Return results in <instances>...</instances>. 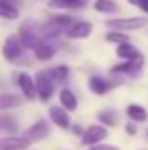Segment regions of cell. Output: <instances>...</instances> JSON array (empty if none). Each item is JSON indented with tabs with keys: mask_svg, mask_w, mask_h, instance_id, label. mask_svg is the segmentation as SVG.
<instances>
[{
	"mask_svg": "<svg viewBox=\"0 0 148 150\" xmlns=\"http://www.w3.org/2000/svg\"><path fill=\"white\" fill-rule=\"evenodd\" d=\"M34 88H36V99L42 103H48L55 93V82L49 78L48 70H40L34 76Z\"/></svg>",
	"mask_w": 148,
	"mask_h": 150,
	"instance_id": "6da1fadb",
	"label": "cell"
},
{
	"mask_svg": "<svg viewBox=\"0 0 148 150\" xmlns=\"http://www.w3.org/2000/svg\"><path fill=\"white\" fill-rule=\"evenodd\" d=\"M15 36L19 38V42H21V46L25 50H32L34 46L42 40L40 33H38V25L32 23V21H25L23 23V25L19 27V30H17Z\"/></svg>",
	"mask_w": 148,
	"mask_h": 150,
	"instance_id": "7a4b0ae2",
	"label": "cell"
},
{
	"mask_svg": "<svg viewBox=\"0 0 148 150\" xmlns=\"http://www.w3.org/2000/svg\"><path fill=\"white\" fill-rule=\"evenodd\" d=\"M104 25L112 30H120V33H127V30H137L148 25V19L144 17H118V19H106Z\"/></svg>",
	"mask_w": 148,
	"mask_h": 150,
	"instance_id": "3957f363",
	"label": "cell"
},
{
	"mask_svg": "<svg viewBox=\"0 0 148 150\" xmlns=\"http://www.w3.org/2000/svg\"><path fill=\"white\" fill-rule=\"evenodd\" d=\"M23 53H25V48L21 46V42H19V38L15 36V34H11V36H8L6 40H4L2 57L6 59L8 63H17V61H21Z\"/></svg>",
	"mask_w": 148,
	"mask_h": 150,
	"instance_id": "277c9868",
	"label": "cell"
},
{
	"mask_svg": "<svg viewBox=\"0 0 148 150\" xmlns=\"http://www.w3.org/2000/svg\"><path fill=\"white\" fill-rule=\"evenodd\" d=\"M15 84H17L21 97L25 101H34L36 99V88H34V78L29 72H17L15 74Z\"/></svg>",
	"mask_w": 148,
	"mask_h": 150,
	"instance_id": "5b68a950",
	"label": "cell"
},
{
	"mask_svg": "<svg viewBox=\"0 0 148 150\" xmlns=\"http://www.w3.org/2000/svg\"><path fill=\"white\" fill-rule=\"evenodd\" d=\"M21 135L25 137L29 143H38V141H44L46 137L49 135V125L44 118H40V120H36L30 127H27Z\"/></svg>",
	"mask_w": 148,
	"mask_h": 150,
	"instance_id": "8992f818",
	"label": "cell"
},
{
	"mask_svg": "<svg viewBox=\"0 0 148 150\" xmlns=\"http://www.w3.org/2000/svg\"><path fill=\"white\" fill-rule=\"evenodd\" d=\"M106 135H108V131H106L104 125H89V127L84 131V135H82V144H85V146H93V144L104 141Z\"/></svg>",
	"mask_w": 148,
	"mask_h": 150,
	"instance_id": "52a82bcc",
	"label": "cell"
},
{
	"mask_svg": "<svg viewBox=\"0 0 148 150\" xmlns=\"http://www.w3.org/2000/svg\"><path fill=\"white\" fill-rule=\"evenodd\" d=\"M32 143L23 135H2L0 137V150H29Z\"/></svg>",
	"mask_w": 148,
	"mask_h": 150,
	"instance_id": "ba28073f",
	"label": "cell"
},
{
	"mask_svg": "<svg viewBox=\"0 0 148 150\" xmlns=\"http://www.w3.org/2000/svg\"><path fill=\"white\" fill-rule=\"evenodd\" d=\"M93 27L89 21H74L67 30H65V36L70 38V40H82V38H87L91 34Z\"/></svg>",
	"mask_w": 148,
	"mask_h": 150,
	"instance_id": "9c48e42d",
	"label": "cell"
},
{
	"mask_svg": "<svg viewBox=\"0 0 148 150\" xmlns=\"http://www.w3.org/2000/svg\"><path fill=\"white\" fill-rule=\"evenodd\" d=\"M142 63H144V57H142L141 53L137 55V57L133 59H125V63H122V65H116L112 67V72L116 74H129V76H135V74L141 70Z\"/></svg>",
	"mask_w": 148,
	"mask_h": 150,
	"instance_id": "30bf717a",
	"label": "cell"
},
{
	"mask_svg": "<svg viewBox=\"0 0 148 150\" xmlns=\"http://www.w3.org/2000/svg\"><path fill=\"white\" fill-rule=\"evenodd\" d=\"M49 120L61 129H68L70 127V116L63 106H49Z\"/></svg>",
	"mask_w": 148,
	"mask_h": 150,
	"instance_id": "8fae6325",
	"label": "cell"
},
{
	"mask_svg": "<svg viewBox=\"0 0 148 150\" xmlns=\"http://www.w3.org/2000/svg\"><path fill=\"white\" fill-rule=\"evenodd\" d=\"M32 53H34V59L46 63V61H51V59H53V55H55V48L49 44V40H40L32 48Z\"/></svg>",
	"mask_w": 148,
	"mask_h": 150,
	"instance_id": "7c38bea8",
	"label": "cell"
},
{
	"mask_svg": "<svg viewBox=\"0 0 148 150\" xmlns=\"http://www.w3.org/2000/svg\"><path fill=\"white\" fill-rule=\"evenodd\" d=\"M23 103H25V99L19 93H0V112L19 108Z\"/></svg>",
	"mask_w": 148,
	"mask_h": 150,
	"instance_id": "4fadbf2b",
	"label": "cell"
},
{
	"mask_svg": "<svg viewBox=\"0 0 148 150\" xmlns=\"http://www.w3.org/2000/svg\"><path fill=\"white\" fill-rule=\"evenodd\" d=\"M59 103H61V106H63L67 112H72V110L78 108V99H76V95H74L68 88H63L59 91Z\"/></svg>",
	"mask_w": 148,
	"mask_h": 150,
	"instance_id": "5bb4252c",
	"label": "cell"
},
{
	"mask_svg": "<svg viewBox=\"0 0 148 150\" xmlns=\"http://www.w3.org/2000/svg\"><path fill=\"white\" fill-rule=\"evenodd\" d=\"M87 86H89V89H91L95 95H104L114 84L108 82V80H104V78H101V76H91L89 82H87Z\"/></svg>",
	"mask_w": 148,
	"mask_h": 150,
	"instance_id": "9a60e30c",
	"label": "cell"
},
{
	"mask_svg": "<svg viewBox=\"0 0 148 150\" xmlns=\"http://www.w3.org/2000/svg\"><path fill=\"white\" fill-rule=\"evenodd\" d=\"M0 133L17 135V120L6 112H0Z\"/></svg>",
	"mask_w": 148,
	"mask_h": 150,
	"instance_id": "2e32d148",
	"label": "cell"
},
{
	"mask_svg": "<svg viewBox=\"0 0 148 150\" xmlns=\"http://www.w3.org/2000/svg\"><path fill=\"white\" fill-rule=\"evenodd\" d=\"M48 6L53 10H80L85 8V0H49Z\"/></svg>",
	"mask_w": 148,
	"mask_h": 150,
	"instance_id": "e0dca14e",
	"label": "cell"
},
{
	"mask_svg": "<svg viewBox=\"0 0 148 150\" xmlns=\"http://www.w3.org/2000/svg\"><path fill=\"white\" fill-rule=\"evenodd\" d=\"M19 17V10L13 4H8L0 0V19H6V21H15Z\"/></svg>",
	"mask_w": 148,
	"mask_h": 150,
	"instance_id": "ac0fdd59",
	"label": "cell"
},
{
	"mask_svg": "<svg viewBox=\"0 0 148 150\" xmlns=\"http://www.w3.org/2000/svg\"><path fill=\"white\" fill-rule=\"evenodd\" d=\"M125 112H127V116H129L133 122H146V120H148L146 108H144V106H141V105H135V103L127 106Z\"/></svg>",
	"mask_w": 148,
	"mask_h": 150,
	"instance_id": "d6986e66",
	"label": "cell"
},
{
	"mask_svg": "<svg viewBox=\"0 0 148 150\" xmlns=\"http://www.w3.org/2000/svg\"><path fill=\"white\" fill-rule=\"evenodd\" d=\"M49 23H51L53 27H57V29H61L65 33V30L68 29V27L74 23V19L70 17V15H65V13H57V15H51V17L48 19Z\"/></svg>",
	"mask_w": 148,
	"mask_h": 150,
	"instance_id": "ffe728a7",
	"label": "cell"
},
{
	"mask_svg": "<svg viewBox=\"0 0 148 150\" xmlns=\"http://www.w3.org/2000/svg\"><path fill=\"white\" fill-rule=\"evenodd\" d=\"M116 55H118L120 59H133L139 55V51L133 48V44L131 42H123V44H118V48H116Z\"/></svg>",
	"mask_w": 148,
	"mask_h": 150,
	"instance_id": "44dd1931",
	"label": "cell"
},
{
	"mask_svg": "<svg viewBox=\"0 0 148 150\" xmlns=\"http://www.w3.org/2000/svg\"><path fill=\"white\" fill-rule=\"evenodd\" d=\"M48 74H49V78H51L53 82H65L68 78V67L67 65H57V67H53V69H48Z\"/></svg>",
	"mask_w": 148,
	"mask_h": 150,
	"instance_id": "7402d4cb",
	"label": "cell"
},
{
	"mask_svg": "<svg viewBox=\"0 0 148 150\" xmlns=\"http://www.w3.org/2000/svg\"><path fill=\"white\" fill-rule=\"evenodd\" d=\"M93 8L99 13H114V11H118V4L114 0H95Z\"/></svg>",
	"mask_w": 148,
	"mask_h": 150,
	"instance_id": "603a6c76",
	"label": "cell"
},
{
	"mask_svg": "<svg viewBox=\"0 0 148 150\" xmlns=\"http://www.w3.org/2000/svg\"><path fill=\"white\" fill-rule=\"evenodd\" d=\"M104 40L110 44H123V42H129V36L125 33H120V30H110V33H106Z\"/></svg>",
	"mask_w": 148,
	"mask_h": 150,
	"instance_id": "cb8c5ba5",
	"label": "cell"
},
{
	"mask_svg": "<svg viewBox=\"0 0 148 150\" xmlns=\"http://www.w3.org/2000/svg\"><path fill=\"white\" fill-rule=\"evenodd\" d=\"M99 120L103 122L104 125H116V114L112 112V110H103V112H99Z\"/></svg>",
	"mask_w": 148,
	"mask_h": 150,
	"instance_id": "d4e9b609",
	"label": "cell"
},
{
	"mask_svg": "<svg viewBox=\"0 0 148 150\" xmlns=\"http://www.w3.org/2000/svg\"><path fill=\"white\" fill-rule=\"evenodd\" d=\"M89 150H120L118 146H114V144H103V143H97L93 144V146H89Z\"/></svg>",
	"mask_w": 148,
	"mask_h": 150,
	"instance_id": "484cf974",
	"label": "cell"
},
{
	"mask_svg": "<svg viewBox=\"0 0 148 150\" xmlns=\"http://www.w3.org/2000/svg\"><path fill=\"white\" fill-rule=\"evenodd\" d=\"M137 8H141L144 13H148V0H139V2H137Z\"/></svg>",
	"mask_w": 148,
	"mask_h": 150,
	"instance_id": "4316f807",
	"label": "cell"
},
{
	"mask_svg": "<svg viewBox=\"0 0 148 150\" xmlns=\"http://www.w3.org/2000/svg\"><path fill=\"white\" fill-rule=\"evenodd\" d=\"M125 131L129 133V135H135V133H137V129H135L133 124H127V125H125Z\"/></svg>",
	"mask_w": 148,
	"mask_h": 150,
	"instance_id": "83f0119b",
	"label": "cell"
},
{
	"mask_svg": "<svg viewBox=\"0 0 148 150\" xmlns=\"http://www.w3.org/2000/svg\"><path fill=\"white\" fill-rule=\"evenodd\" d=\"M2 2H8V4H13V6H17L19 0H2Z\"/></svg>",
	"mask_w": 148,
	"mask_h": 150,
	"instance_id": "f1b7e54d",
	"label": "cell"
},
{
	"mask_svg": "<svg viewBox=\"0 0 148 150\" xmlns=\"http://www.w3.org/2000/svg\"><path fill=\"white\" fill-rule=\"evenodd\" d=\"M127 2H129V4H133V6H137V2H139V0H127Z\"/></svg>",
	"mask_w": 148,
	"mask_h": 150,
	"instance_id": "f546056e",
	"label": "cell"
}]
</instances>
